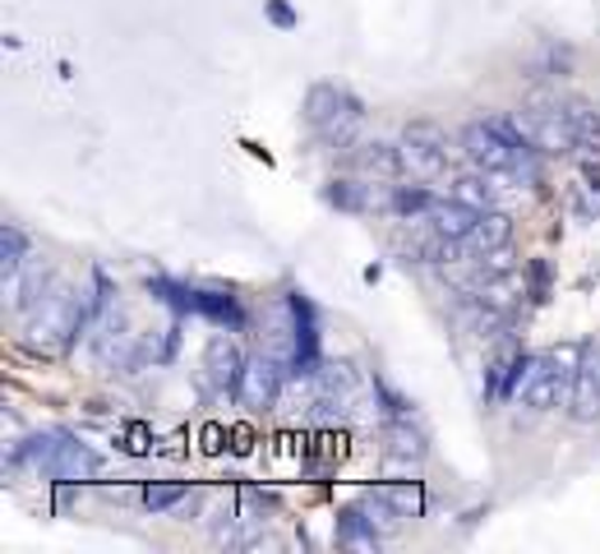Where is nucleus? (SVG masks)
I'll use <instances>...</instances> for the list:
<instances>
[{"label":"nucleus","instance_id":"4468645a","mask_svg":"<svg viewBox=\"0 0 600 554\" xmlns=\"http://www.w3.org/2000/svg\"><path fill=\"white\" fill-rule=\"evenodd\" d=\"M494 176H458L453 185H449V195L453 199H462L466 208H476V212H485V208H494V185H490Z\"/></svg>","mask_w":600,"mask_h":554},{"label":"nucleus","instance_id":"39448f33","mask_svg":"<svg viewBox=\"0 0 600 554\" xmlns=\"http://www.w3.org/2000/svg\"><path fill=\"white\" fill-rule=\"evenodd\" d=\"M397 152H402V171L412 176H439L449 167V135L430 126V120H416L406 126L402 139H397Z\"/></svg>","mask_w":600,"mask_h":554},{"label":"nucleus","instance_id":"aec40b11","mask_svg":"<svg viewBox=\"0 0 600 554\" xmlns=\"http://www.w3.org/2000/svg\"><path fill=\"white\" fill-rule=\"evenodd\" d=\"M476 259H481V273H518L513 245H499V250H485V255H476Z\"/></svg>","mask_w":600,"mask_h":554},{"label":"nucleus","instance_id":"f03ea898","mask_svg":"<svg viewBox=\"0 0 600 554\" xmlns=\"http://www.w3.org/2000/svg\"><path fill=\"white\" fill-rule=\"evenodd\" d=\"M305 126L328 144H352L361 130V107L333 83H314L305 92Z\"/></svg>","mask_w":600,"mask_h":554},{"label":"nucleus","instance_id":"9d476101","mask_svg":"<svg viewBox=\"0 0 600 554\" xmlns=\"http://www.w3.org/2000/svg\"><path fill=\"white\" fill-rule=\"evenodd\" d=\"M102 472V457L92 453L88 444H75V439H66L56 448V457L47 462V476L51 481H60V485H79V481H92Z\"/></svg>","mask_w":600,"mask_h":554},{"label":"nucleus","instance_id":"1a4fd4ad","mask_svg":"<svg viewBox=\"0 0 600 554\" xmlns=\"http://www.w3.org/2000/svg\"><path fill=\"white\" fill-rule=\"evenodd\" d=\"M421 222H430V231L434 236H444V240H471V231H476V222H481V212L476 208H466L462 199H434L430 204V212H425V218Z\"/></svg>","mask_w":600,"mask_h":554},{"label":"nucleus","instance_id":"20e7f679","mask_svg":"<svg viewBox=\"0 0 600 554\" xmlns=\"http://www.w3.org/2000/svg\"><path fill=\"white\" fill-rule=\"evenodd\" d=\"M513 393L522 397V407L531 412H554L559 397H568V384L554 369L550 356H527L518 369H513Z\"/></svg>","mask_w":600,"mask_h":554},{"label":"nucleus","instance_id":"f3484780","mask_svg":"<svg viewBox=\"0 0 600 554\" xmlns=\"http://www.w3.org/2000/svg\"><path fill=\"white\" fill-rule=\"evenodd\" d=\"M185 499H189V485H148V489H144L148 513H171V508L185 504Z\"/></svg>","mask_w":600,"mask_h":554},{"label":"nucleus","instance_id":"dca6fc26","mask_svg":"<svg viewBox=\"0 0 600 554\" xmlns=\"http://www.w3.org/2000/svg\"><path fill=\"white\" fill-rule=\"evenodd\" d=\"M28 264V240L19 227H0V277H14Z\"/></svg>","mask_w":600,"mask_h":554},{"label":"nucleus","instance_id":"6e6552de","mask_svg":"<svg viewBox=\"0 0 600 554\" xmlns=\"http://www.w3.org/2000/svg\"><path fill=\"white\" fill-rule=\"evenodd\" d=\"M568 416H573L578 425H596L600 421V360L587 356L578 365L573 384H568Z\"/></svg>","mask_w":600,"mask_h":554},{"label":"nucleus","instance_id":"f8f14e48","mask_svg":"<svg viewBox=\"0 0 600 554\" xmlns=\"http://www.w3.org/2000/svg\"><path fill=\"white\" fill-rule=\"evenodd\" d=\"M471 250L476 255H485V250H499V245H513V218L509 212H499V208H485L481 212V222H476V231H471Z\"/></svg>","mask_w":600,"mask_h":554},{"label":"nucleus","instance_id":"2eb2a0df","mask_svg":"<svg viewBox=\"0 0 600 554\" xmlns=\"http://www.w3.org/2000/svg\"><path fill=\"white\" fill-rule=\"evenodd\" d=\"M337 545H346V550H378L374 522H370L365 513H342V522H337Z\"/></svg>","mask_w":600,"mask_h":554},{"label":"nucleus","instance_id":"9b49d317","mask_svg":"<svg viewBox=\"0 0 600 554\" xmlns=\"http://www.w3.org/2000/svg\"><path fill=\"white\" fill-rule=\"evenodd\" d=\"M240 369H245V360H240L236 343L217 333L213 343H208V352H204V375H208V384H213V388H236Z\"/></svg>","mask_w":600,"mask_h":554},{"label":"nucleus","instance_id":"0eeeda50","mask_svg":"<svg viewBox=\"0 0 600 554\" xmlns=\"http://www.w3.org/2000/svg\"><path fill=\"white\" fill-rule=\"evenodd\" d=\"M51 291H56V287H51V268H42V264H33V259H28L14 277H6V305H10V310H19V315L38 310V305H42Z\"/></svg>","mask_w":600,"mask_h":554},{"label":"nucleus","instance_id":"ddd939ff","mask_svg":"<svg viewBox=\"0 0 600 554\" xmlns=\"http://www.w3.org/2000/svg\"><path fill=\"white\" fill-rule=\"evenodd\" d=\"M384 439H388V457H397V462H421L425 457V435L412 421H393Z\"/></svg>","mask_w":600,"mask_h":554},{"label":"nucleus","instance_id":"423d86ee","mask_svg":"<svg viewBox=\"0 0 600 554\" xmlns=\"http://www.w3.org/2000/svg\"><path fill=\"white\" fill-rule=\"evenodd\" d=\"M282 384H287V369H282L277 356H249L236 379V397L245 412H273L282 397Z\"/></svg>","mask_w":600,"mask_h":554},{"label":"nucleus","instance_id":"7ed1b4c3","mask_svg":"<svg viewBox=\"0 0 600 554\" xmlns=\"http://www.w3.org/2000/svg\"><path fill=\"white\" fill-rule=\"evenodd\" d=\"M458 148L466 152V162L485 176H513V167H518V144L503 139L490 120H471L458 135Z\"/></svg>","mask_w":600,"mask_h":554},{"label":"nucleus","instance_id":"a211bd4d","mask_svg":"<svg viewBox=\"0 0 600 554\" xmlns=\"http://www.w3.org/2000/svg\"><path fill=\"white\" fill-rule=\"evenodd\" d=\"M384 499H388L402 517H416V513H421V485H416V481H406V485H388V489H384Z\"/></svg>","mask_w":600,"mask_h":554},{"label":"nucleus","instance_id":"6ab92c4d","mask_svg":"<svg viewBox=\"0 0 600 554\" xmlns=\"http://www.w3.org/2000/svg\"><path fill=\"white\" fill-rule=\"evenodd\" d=\"M550 360H554V369L563 375V384H573V375H578V365L587 360V352H582L578 343H563V347L550 352Z\"/></svg>","mask_w":600,"mask_h":554},{"label":"nucleus","instance_id":"f257e3e1","mask_svg":"<svg viewBox=\"0 0 600 554\" xmlns=\"http://www.w3.org/2000/svg\"><path fill=\"white\" fill-rule=\"evenodd\" d=\"M88 324V305L66 291V287H56L38 310H28V324H23V343L33 347V352H60V347H70L75 337L83 333Z\"/></svg>","mask_w":600,"mask_h":554}]
</instances>
